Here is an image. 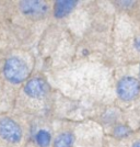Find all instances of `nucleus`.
<instances>
[{"instance_id":"1","label":"nucleus","mask_w":140,"mask_h":147,"mask_svg":"<svg viewBox=\"0 0 140 147\" xmlns=\"http://www.w3.org/2000/svg\"><path fill=\"white\" fill-rule=\"evenodd\" d=\"M3 73L10 82L19 84L26 79L29 75V67L23 59L19 57H10L5 64Z\"/></svg>"},{"instance_id":"2","label":"nucleus","mask_w":140,"mask_h":147,"mask_svg":"<svg viewBox=\"0 0 140 147\" xmlns=\"http://www.w3.org/2000/svg\"><path fill=\"white\" fill-rule=\"evenodd\" d=\"M0 137L10 143H18L22 137V132L13 120L5 117L0 120Z\"/></svg>"},{"instance_id":"3","label":"nucleus","mask_w":140,"mask_h":147,"mask_svg":"<svg viewBox=\"0 0 140 147\" xmlns=\"http://www.w3.org/2000/svg\"><path fill=\"white\" fill-rule=\"evenodd\" d=\"M140 90V86L138 80L131 78V77H126L118 82L117 86V93L123 100H131L134 99Z\"/></svg>"},{"instance_id":"4","label":"nucleus","mask_w":140,"mask_h":147,"mask_svg":"<svg viewBox=\"0 0 140 147\" xmlns=\"http://www.w3.org/2000/svg\"><path fill=\"white\" fill-rule=\"evenodd\" d=\"M22 12L33 18H40L47 12V5L40 0H26L20 3Z\"/></svg>"},{"instance_id":"5","label":"nucleus","mask_w":140,"mask_h":147,"mask_svg":"<svg viewBox=\"0 0 140 147\" xmlns=\"http://www.w3.org/2000/svg\"><path fill=\"white\" fill-rule=\"evenodd\" d=\"M24 91L32 98H41L46 93V84L40 78L32 79L25 85Z\"/></svg>"},{"instance_id":"6","label":"nucleus","mask_w":140,"mask_h":147,"mask_svg":"<svg viewBox=\"0 0 140 147\" xmlns=\"http://www.w3.org/2000/svg\"><path fill=\"white\" fill-rule=\"evenodd\" d=\"M77 5V1L74 0H60L56 2L55 16L57 18H64L67 14L71 12L73 8Z\"/></svg>"},{"instance_id":"7","label":"nucleus","mask_w":140,"mask_h":147,"mask_svg":"<svg viewBox=\"0 0 140 147\" xmlns=\"http://www.w3.org/2000/svg\"><path fill=\"white\" fill-rule=\"evenodd\" d=\"M73 143V136L70 133H62L55 140L54 147H71Z\"/></svg>"},{"instance_id":"8","label":"nucleus","mask_w":140,"mask_h":147,"mask_svg":"<svg viewBox=\"0 0 140 147\" xmlns=\"http://www.w3.org/2000/svg\"><path fill=\"white\" fill-rule=\"evenodd\" d=\"M36 142L41 147H47L50 143V135L46 131H40L36 135Z\"/></svg>"},{"instance_id":"9","label":"nucleus","mask_w":140,"mask_h":147,"mask_svg":"<svg viewBox=\"0 0 140 147\" xmlns=\"http://www.w3.org/2000/svg\"><path fill=\"white\" fill-rule=\"evenodd\" d=\"M126 134H128V129L127 127H124V126H119L115 129V135L118 137H124Z\"/></svg>"},{"instance_id":"10","label":"nucleus","mask_w":140,"mask_h":147,"mask_svg":"<svg viewBox=\"0 0 140 147\" xmlns=\"http://www.w3.org/2000/svg\"><path fill=\"white\" fill-rule=\"evenodd\" d=\"M135 47L140 52V38H137V40L135 41Z\"/></svg>"},{"instance_id":"11","label":"nucleus","mask_w":140,"mask_h":147,"mask_svg":"<svg viewBox=\"0 0 140 147\" xmlns=\"http://www.w3.org/2000/svg\"><path fill=\"white\" fill-rule=\"evenodd\" d=\"M133 147H140V142H137V143H135L134 146Z\"/></svg>"}]
</instances>
